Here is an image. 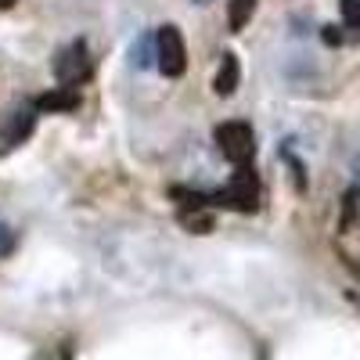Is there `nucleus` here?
<instances>
[{"instance_id": "f257e3e1", "label": "nucleus", "mask_w": 360, "mask_h": 360, "mask_svg": "<svg viewBox=\"0 0 360 360\" xmlns=\"http://www.w3.org/2000/svg\"><path fill=\"white\" fill-rule=\"evenodd\" d=\"M213 205H227V209H238V213H256L259 209V176H256V169L238 166L231 184L213 195Z\"/></svg>"}, {"instance_id": "f03ea898", "label": "nucleus", "mask_w": 360, "mask_h": 360, "mask_svg": "<svg viewBox=\"0 0 360 360\" xmlns=\"http://www.w3.org/2000/svg\"><path fill=\"white\" fill-rule=\"evenodd\" d=\"M217 144L227 162L234 166H249L252 155H256V137H252V127L249 123H220L217 127Z\"/></svg>"}, {"instance_id": "7ed1b4c3", "label": "nucleus", "mask_w": 360, "mask_h": 360, "mask_svg": "<svg viewBox=\"0 0 360 360\" xmlns=\"http://www.w3.org/2000/svg\"><path fill=\"white\" fill-rule=\"evenodd\" d=\"M155 54H159L162 76H169V79L184 76V69H188V44H184V37H180L176 25H162V29H159Z\"/></svg>"}, {"instance_id": "20e7f679", "label": "nucleus", "mask_w": 360, "mask_h": 360, "mask_svg": "<svg viewBox=\"0 0 360 360\" xmlns=\"http://www.w3.org/2000/svg\"><path fill=\"white\" fill-rule=\"evenodd\" d=\"M54 72H58V79H62V86H79V83H86L90 79V58H86V44L83 40H76V44H69L62 54H58V62H54Z\"/></svg>"}, {"instance_id": "39448f33", "label": "nucleus", "mask_w": 360, "mask_h": 360, "mask_svg": "<svg viewBox=\"0 0 360 360\" xmlns=\"http://www.w3.org/2000/svg\"><path fill=\"white\" fill-rule=\"evenodd\" d=\"M37 112H76L79 108V94L72 86H58V90H47V94H40L33 101Z\"/></svg>"}, {"instance_id": "423d86ee", "label": "nucleus", "mask_w": 360, "mask_h": 360, "mask_svg": "<svg viewBox=\"0 0 360 360\" xmlns=\"http://www.w3.org/2000/svg\"><path fill=\"white\" fill-rule=\"evenodd\" d=\"M238 76H242V69H238V58H234V54H224L220 72H217V79H213V86H217L220 98H231L234 90H238Z\"/></svg>"}, {"instance_id": "0eeeda50", "label": "nucleus", "mask_w": 360, "mask_h": 360, "mask_svg": "<svg viewBox=\"0 0 360 360\" xmlns=\"http://www.w3.org/2000/svg\"><path fill=\"white\" fill-rule=\"evenodd\" d=\"M256 11V0H231V8H227V25H231V33H242V29L249 25Z\"/></svg>"}, {"instance_id": "6e6552de", "label": "nucleus", "mask_w": 360, "mask_h": 360, "mask_svg": "<svg viewBox=\"0 0 360 360\" xmlns=\"http://www.w3.org/2000/svg\"><path fill=\"white\" fill-rule=\"evenodd\" d=\"M180 220L188 224L191 234H209V231H213V217H209L205 209H191V213H180Z\"/></svg>"}, {"instance_id": "1a4fd4ad", "label": "nucleus", "mask_w": 360, "mask_h": 360, "mask_svg": "<svg viewBox=\"0 0 360 360\" xmlns=\"http://www.w3.org/2000/svg\"><path fill=\"white\" fill-rule=\"evenodd\" d=\"M339 11L349 29H360V0H339Z\"/></svg>"}, {"instance_id": "9d476101", "label": "nucleus", "mask_w": 360, "mask_h": 360, "mask_svg": "<svg viewBox=\"0 0 360 360\" xmlns=\"http://www.w3.org/2000/svg\"><path fill=\"white\" fill-rule=\"evenodd\" d=\"M342 202H346V205H342V231H346V227H349V220H353V209H356V188H349Z\"/></svg>"}, {"instance_id": "9b49d317", "label": "nucleus", "mask_w": 360, "mask_h": 360, "mask_svg": "<svg viewBox=\"0 0 360 360\" xmlns=\"http://www.w3.org/2000/svg\"><path fill=\"white\" fill-rule=\"evenodd\" d=\"M321 37H324V44H332V47H339V44H342V33H339L335 25H324V33H321Z\"/></svg>"}, {"instance_id": "f8f14e48", "label": "nucleus", "mask_w": 360, "mask_h": 360, "mask_svg": "<svg viewBox=\"0 0 360 360\" xmlns=\"http://www.w3.org/2000/svg\"><path fill=\"white\" fill-rule=\"evenodd\" d=\"M15 4V0H0V8H11Z\"/></svg>"}, {"instance_id": "ddd939ff", "label": "nucleus", "mask_w": 360, "mask_h": 360, "mask_svg": "<svg viewBox=\"0 0 360 360\" xmlns=\"http://www.w3.org/2000/svg\"><path fill=\"white\" fill-rule=\"evenodd\" d=\"M198 4H209V0H198Z\"/></svg>"}]
</instances>
